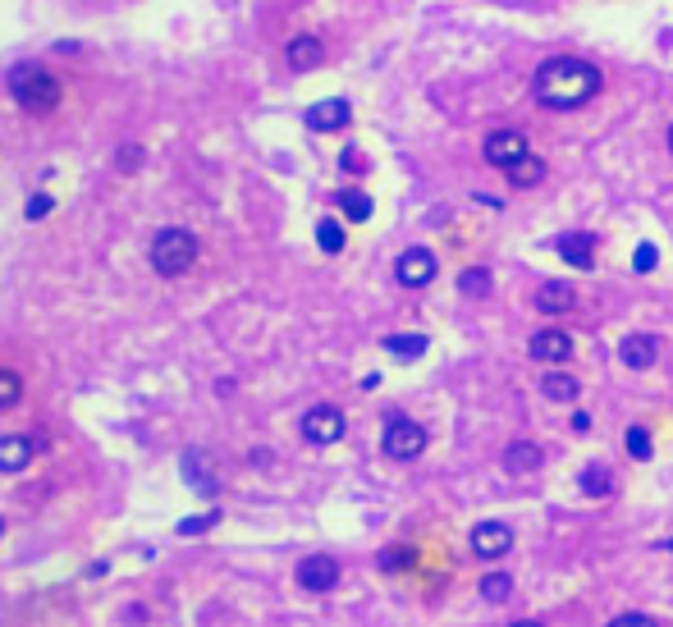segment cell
<instances>
[{
  "instance_id": "14",
  "label": "cell",
  "mask_w": 673,
  "mask_h": 627,
  "mask_svg": "<svg viewBox=\"0 0 673 627\" xmlns=\"http://www.w3.org/2000/svg\"><path fill=\"white\" fill-rule=\"evenodd\" d=\"M33 454H37V440H28V435H0V472L5 476L28 472Z\"/></svg>"
},
{
  "instance_id": "3",
  "label": "cell",
  "mask_w": 673,
  "mask_h": 627,
  "mask_svg": "<svg viewBox=\"0 0 673 627\" xmlns=\"http://www.w3.org/2000/svg\"><path fill=\"white\" fill-rule=\"evenodd\" d=\"M197 261V234L193 229H161L152 238V271L174 280V275H188Z\"/></svg>"
},
{
  "instance_id": "23",
  "label": "cell",
  "mask_w": 673,
  "mask_h": 627,
  "mask_svg": "<svg viewBox=\"0 0 673 627\" xmlns=\"http://www.w3.org/2000/svg\"><path fill=\"white\" fill-rule=\"evenodd\" d=\"M477 591H481L486 605H509V600H513V577L509 573H486Z\"/></svg>"
},
{
  "instance_id": "36",
  "label": "cell",
  "mask_w": 673,
  "mask_h": 627,
  "mask_svg": "<svg viewBox=\"0 0 673 627\" xmlns=\"http://www.w3.org/2000/svg\"><path fill=\"white\" fill-rule=\"evenodd\" d=\"M573 431H577V435L591 431V417H587V412H577V417H573Z\"/></svg>"
},
{
  "instance_id": "4",
  "label": "cell",
  "mask_w": 673,
  "mask_h": 627,
  "mask_svg": "<svg viewBox=\"0 0 673 627\" xmlns=\"http://www.w3.org/2000/svg\"><path fill=\"white\" fill-rule=\"evenodd\" d=\"M380 454L394 458V463H413L426 454V426L413 417H385V431H380Z\"/></svg>"
},
{
  "instance_id": "33",
  "label": "cell",
  "mask_w": 673,
  "mask_h": 627,
  "mask_svg": "<svg viewBox=\"0 0 673 627\" xmlns=\"http://www.w3.org/2000/svg\"><path fill=\"white\" fill-rule=\"evenodd\" d=\"M51 206H55L51 193H33V197H28V206H23V216H28V220H46V216H51Z\"/></svg>"
},
{
  "instance_id": "16",
  "label": "cell",
  "mask_w": 673,
  "mask_h": 627,
  "mask_svg": "<svg viewBox=\"0 0 673 627\" xmlns=\"http://www.w3.org/2000/svg\"><path fill=\"white\" fill-rule=\"evenodd\" d=\"M541 463H545V454H541V444H532V440H513L504 449V472H513V476L536 472Z\"/></svg>"
},
{
  "instance_id": "20",
  "label": "cell",
  "mask_w": 673,
  "mask_h": 627,
  "mask_svg": "<svg viewBox=\"0 0 673 627\" xmlns=\"http://www.w3.org/2000/svg\"><path fill=\"white\" fill-rule=\"evenodd\" d=\"M417 563V550L413 545H385V550L376 554V568L380 573H408Z\"/></svg>"
},
{
  "instance_id": "30",
  "label": "cell",
  "mask_w": 673,
  "mask_h": 627,
  "mask_svg": "<svg viewBox=\"0 0 673 627\" xmlns=\"http://www.w3.org/2000/svg\"><path fill=\"white\" fill-rule=\"evenodd\" d=\"M216 522H220V509L197 513V518H184V522H179V536H202V531L216 527Z\"/></svg>"
},
{
  "instance_id": "18",
  "label": "cell",
  "mask_w": 673,
  "mask_h": 627,
  "mask_svg": "<svg viewBox=\"0 0 673 627\" xmlns=\"http://www.w3.org/2000/svg\"><path fill=\"white\" fill-rule=\"evenodd\" d=\"M284 55H289V69L307 74V69H316V65H321V55H326V46H321V37H294Z\"/></svg>"
},
{
  "instance_id": "26",
  "label": "cell",
  "mask_w": 673,
  "mask_h": 627,
  "mask_svg": "<svg viewBox=\"0 0 673 627\" xmlns=\"http://www.w3.org/2000/svg\"><path fill=\"white\" fill-rule=\"evenodd\" d=\"M458 289H463L467 298H490L495 280H490V271H486V266H467V271L458 275Z\"/></svg>"
},
{
  "instance_id": "1",
  "label": "cell",
  "mask_w": 673,
  "mask_h": 627,
  "mask_svg": "<svg viewBox=\"0 0 673 627\" xmlns=\"http://www.w3.org/2000/svg\"><path fill=\"white\" fill-rule=\"evenodd\" d=\"M600 69L591 60H577V55H550L541 60L532 74V97L541 101L545 110H577L587 106V101L600 97Z\"/></svg>"
},
{
  "instance_id": "31",
  "label": "cell",
  "mask_w": 673,
  "mask_h": 627,
  "mask_svg": "<svg viewBox=\"0 0 673 627\" xmlns=\"http://www.w3.org/2000/svg\"><path fill=\"white\" fill-rule=\"evenodd\" d=\"M142 161H147V152H142V147H133V142H124L120 152H115V165H120V170H124V174L142 170Z\"/></svg>"
},
{
  "instance_id": "11",
  "label": "cell",
  "mask_w": 673,
  "mask_h": 627,
  "mask_svg": "<svg viewBox=\"0 0 673 627\" xmlns=\"http://www.w3.org/2000/svg\"><path fill=\"white\" fill-rule=\"evenodd\" d=\"M348 119H353V106L344 97H326V101H316V106H307L303 124L312 133H335V129H348Z\"/></svg>"
},
{
  "instance_id": "21",
  "label": "cell",
  "mask_w": 673,
  "mask_h": 627,
  "mask_svg": "<svg viewBox=\"0 0 673 627\" xmlns=\"http://www.w3.org/2000/svg\"><path fill=\"white\" fill-rule=\"evenodd\" d=\"M577 486H582V495L605 499V495H614V472H609V467H582Z\"/></svg>"
},
{
  "instance_id": "37",
  "label": "cell",
  "mask_w": 673,
  "mask_h": 627,
  "mask_svg": "<svg viewBox=\"0 0 673 627\" xmlns=\"http://www.w3.org/2000/svg\"><path fill=\"white\" fill-rule=\"evenodd\" d=\"M0 536H5V518H0Z\"/></svg>"
},
{
  "instance_id": "7",
  "label": "cell",
  "mask_w": 673,
  "mask_h": 627,
  "mask_svg": "<svg viewBox=\"0 0 673 627\" xmlns=\"http://www.w3.org/2000/svg\"><path fill=\"white\" fill-rule=\"evenodd\" d=\"M481 152H486V165H495V170H509V165H518L522 156L532 152V147H527V133H522V129H495L486 138V147H481Z\"/></svg>"
},
{
  "instance_id": "5",
  "label": "cell",
  "mask_w": 673,
  "mask_h": 627,
  "mask_svg": "<svg viewBox=\"0 0 673 627\" xmlns=\"http://www.w3.org/2000/svg\"><path fill=\"white\" fill-rule=\"evenodd\" d=\"M344 431H348V422L335 403H316V408L303 412V440L307 444H321V449H326V444L344 440Z\"/></svg>"
},
{
  "instance_id": "28",
  "label": "cell",
  "mask_w": 673,
  "mask_h": 627,
  "mask_svg": "<svg viewBox=\"0 0 673 627\" xmlns=\"http://www.w3.org/2000/svg\"><path fill=\"white\" fill-rule=\"evenodd\" d=\"M623 444H628V454L641 458V463L651 458V431H646V426H628V431H623Z\"/></svg>"
},
{
  "instance_id": "2",
  "label": "cell",
  "mask_w": 673,
  "mask_h": 627,
  "mask_svg": "<svg viewBox=\"0 0 673 627\" xmlns=\"http://www.w3.org/2000/svg\"><path fill=\"white\" fill-rule=\"evenodd\" d=\"M5 87H10V97L19 101V110H28V115H51V110L60 106V97H65L60 78L46 65H37V60H19V65L5 74Z\"/></svg>"
},
{
  "instance_id": "22",
  "label": "cell",
  "mask_w": 673,
  "mask_h": 627,
  "mask_svg": "<svg viewBox=\"0 0 673 627\" xmlns=\"http://www.w3.org/2000/svg\"><path fill=\"white\" fill-rule=\"evenodd\" d=\"M184 481L197 490V495H216V476L202 472V454H197V449L184 454Z\"/></svg>"
},
{
  "instance_id": "35",
  "label": "cell",
  "mask_w": 673,
  "mask_h": 627,
  "mask_svg": "<svg viewBox=\"0 0 673 627\" xmlns=\"http://www.w3.org/2000/svg\"><path fill=\"white\" fill-rule=\"evenodd\" d=\"M614 623H619V627H651L655 618H651V614H619Z\"/></svg>"
},
{
  "instance_id": "12",
  "label": "cell",
  "mask_w": 673,
  "mask_h": 627,
  "mask_svg": "<svg viewBox=\"0 0 673 627\" xmlns=\"http://www.w3.org/2000/svg\"><path fill=\"white\" fill-rule=\"evenodd\" d=\"M554 252H559V257H564L573 271H591V266H596V238L582 234V229L554 238Z\"/></svg>"
},
{
  "instance_id": "34",
  "label": "cell",
  "mask_w": 673,
  "mask_h": 627,
  "mask_svg": "<svg viewBox=\"0 0 673 627\" xmlns=\"http://www.w3.org/2000/svg\"><path fill=\"white\" fill-rule=\"evenodd\" d=\"M339 170H344V174H367L371 165H367V156H362L358 147H344V152H339Z\"/></svg>"
},
{
  "instance_id": "32",
  "label": "cell",
  "mask_w": 673,
  "mask_h": 627,
  "mask_svg": "<svg viewBox=\"0 0 673 627\" xmlns=\"http://www.w3.org/2000/svg\"><path fill=\"white\" fill-rule=\"evenodd\" d=\"M655 261H660L655 243H641V248L632 252V271H637V275H651V271H655Z\"/></svg>"
},
{
  "instance_id": "19",
  "label": "cell",
  "mask_w": 673,
  "mask_h": 627,
  "mask_svg": "<svg viewBox=\"0 0 673 627\" xmlns=\"http://www.w3.org/2000/svg\"><path fill=\"white\" fill-rule=\"evenodd\" d=\"M504 174H509V184H513V188H536V184L545 179V161H541V156L527 152L518 165H509Z\"/></svg>"
},
{
  "instance_id": "29",
  "label": "cell",
  "mask_w": 673,
  "mask_h": 627,
  "mask_svg": "<svg viewBox=\"0 0 673 627\" xmlns=\"http://www.w3.org/2000/svg\"><path fill=\"white\" fill-rule=\"evenodd\" d=\"M19 399H23V380L14 376V371H0V412L14 408Z\"/></svg>"
},
{
  "instance_id": "27",
  "label": "cell",
  "mask_w": 673,
  "mask_h": 627,
  "mask_svg": "<svg viewBox=\"0 0 673 627\" xmlns=\"http://www.w3.org/2000/svg\"><path fill=\"white\" fill-rule=\"evenodd\" d=\"M316 243H321L326 257H339V252H344V225H339V220H321V225H316Z\"/></svg>"
},
{
  "instance_id": "10",
  "label": "cell",
  "mask_w": 673,
  "mask_h": 627,
  "mask_svg": "<svg viewBox=\"0 0 673 627\" xmlns=\"http://www.w3.org/2000/svg\"><path fill=\"white\" fill-rule=\"evenodd\" d=\"M467 545H472L477 559H504V554L513 550V527L509 522H477L472 536H467Z\"/></svg>"
},
{
  "instance_id": "24",
  "label": "cell",
  "mask_w": 673,
  "mask_h": 627,
  "mask_svg": "<svg viewBox=\"0 0 673 627\" xmlns=\"http://www.w3.org/2000/svg\"><path fill=\"white\" fill-rule=\"evenodd\" d=\"M385 348H390L399 362H417V357L431 348V339H426V335H390V339H385Z\"/></svg>"
},
{
  "instance_id": "13",
  "label": "cell",
  "mask_w": 673,
  "mask_h": 627,
  "mask_svg": "<svg viewBox=\"0 0 673 627\" xmlns=\"http://www.w3.org/2000/svg\"><path fill=\"white\" fill-rule=\"evenodd\" d=\"M619 357H623V367L646 371V367H655V362H660V339L646 335V330H637V335H628L619 344Z\"/></svg>"
},
{
  "instance_id": "17",
  "label": "cell",
  "mask_w": 673,
  "mask_h": 627,
  "mask_svg": "<svg viewBox=\"0 0 673 627\" xmlns=\"http://www.w3.org/2000/svg\"><path fill=\"white\" fill-rule=\"evenodd\" d=\"M541 394H545L550 403H573L577 394H582V380L554 367V371H545V376H541Z\"/></svg>"
},
{
  "instance_id": "6",
  "label": "cell",
  "mask_w": 673,
  "mask_h": 627,
  "mask_svg": "<svg viewBox=\"0 0 673 627\" xmlns=\"http://www.w3.org/2000/svg\"><path fill=\"white\" fill-rule=\"evenodd\" d=\"M435 275H440V261H435L431 248H408L394 261V280H399L403 289H426Z\"/></svg>"
},
{
  "instance_id": "15",
  "label": "cell",
  "mask_w": 673,
  "mask_h": 627,
  "mask_svg": "<svg viewBox=\"0 0 673 627\" xmlns=\"http://www.w3.org/2000/svg\"><path fill=\"white\" fill-rule=\"evenodd\" d=\"M573 303H577V289L568 280H545L536 289V312L541 316H564V312H573Z\"/></svg>"
},
{
  "instance_id": "38",
  "label": "cell",
  "mask_w": 673,
  "mask_h": 627,
  "mask_svg": "<svg viewBox=\"0 0 673 627\" xmlns=\"http://www.w3.org/2000/svg\"><path fill=\"white\" fill-rule=\"evenodd\" d=\"M669 147H673V129H669Z\"/></svg>"
},
{
  "instance_id": "9",
  "label": "cell",
  "mask_w": 673,
  "mask_h": 627,
  "mask_svg": "<svg viewBox=\"0 0 673 627\" xmlns=\"http://www.w3.org/2000/svg\"><path fill=\"white\" fill-rule=\"evenodd\" d=\"M298 586L312 595H326L339 586V559L335 554H307L303 563H298Z\"/></svg>"
},
{
  "instance_id": "25",
  "label": "cell",
  "mask_w": 673,
  "mask_h": 627,
  "mask_svg": "<svg viewBox=\"0 0 673 627\" xmlns=\"http://www.w3.org/2000/svg\"><path fill=\"white\" fill-rule=\"evenodd\" d=\"M339 202V211H344L353 225H362V220H371V197L367 193H358V188H344V193L335 197Z\"/></svg>"
},
{
  "instance_id": "8",
  "label": "cell",
  "mask_w": 673,
  "mask_h": 627,
  "mask_svg": "<svg viewBox=\"0 0 673 627\" xmlns=\"http://www.w3.org/2000/svg\"><path fill=\"white\" fill-rule=\"evenodd\" d=\"M527 353H532V362H545V367H564L568 357H573V335L559 330V325H545V330L532 335Z\"/></svg>"
}]
</instances>
